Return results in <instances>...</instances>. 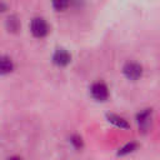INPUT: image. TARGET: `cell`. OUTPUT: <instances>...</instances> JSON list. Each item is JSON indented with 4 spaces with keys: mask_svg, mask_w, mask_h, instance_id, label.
I'll return each instance as SVG.
<instances>
[{
    "mask_svg": "<svg viewBox=\"0 0 160 160\" xmlns=\"http://www.w3.org/2000/svg\"><path fill=\"white\" fill-rule=\"evenodd\" d=\"M90 95L94 100L102 102V101H106L109 98V89L105 82L96 81L90 86Z\"/></svg>",
    "mask_w": 160,
    "mask_h": 160,
    "instance_id": "2",
    "label": "cell"
},
{
    "mask_svg": "<svg viewBox=\"0 0 160 160\" xmlns=\"http://www.w3.org/2000/svg\"><path fill=\"white\" fill-rule=\"evenodd\" d=\"M14 70V62L9 56H0V75L10 74Z\"/></svg>",
    "mask_w": 160,
    "mask_h": 160,
    "instance_id": "6",
    "label": "cell"
},
{
    "mask_svg": "<svg viewBox=\"0 0 160 160\" xmlns=\"http://www.w3.org/2000/svg\"><path fill=\"white\" fill-rule=\"evenodd\" d=\"M8 160H22L20 156H10Z\"/></svg>",
    "mask_w": 160,
    "mask_h": 160,
    "instance_id": "13",
    "label": "cell"
},
{
    "mask_svg": "<svg viewBox=\"0 0 160 160\" xmlns=\"http://www.w3.org/2000/svg\"><path fill=\"white\" fill-rule=\"evenodd\" d=\"M138 149V144L136 142H128L126 145H124L122 148H120L119 149V155H128V154H131V152H134L135 150Z\"/></svg>",
    "mask_w": 160,
    "mask_h": 160,
    "instance_id": "9",
    "label": "cell"
},
{
    "mask_svg": "<svg viewBox=\"0 0 160 160\" xmlns=\"http://www.w3.org/2000/svg\"><path fill=\"white\" fill-rule=\"evenodd\" d=\"M5 10H6V4H5V2H2V1L0 0V14H1V12H4Z\"/></svg>",
    "mask_w": 160,
    "mask_h": 160,
    "instance_id": "12",
    "label": "cell"
},
{
    "mask_svg": "<svg viewBox=\"0 0 160 160\" xmlns=\"http://www.w3.org/2000/svg\"><path fill=\"white\" fill-rule=\"evenodd\" d=\"M122 74L128 80L131 81H136L141 78L142 75V68L140 64L134 62V61H129L122 66Z\"/></svg>",
    "mask_w": 160,
    "mask_h": 160,
    "instance_id": "3",
    "label": "cell"
},
{
    "mask_svg": "<svg viewBox=\"0 0 160 160\" xmlns=\"http://www.w3.org/2000/svg\"><path fill=\"white\" fill-rule=\"evenodd\" d=\"M152 119V110L151 109H144L136 114V122L141 131H146L150 128Z\"/></svg>",
    "mask_w": 160,
    "mask_h": 160,
    "instance_id": "4",
    "label": "cell"
},
{
    "mask_svg": "<svg viewBox=\"0 0 160 160\" xmlns=\"http://www.w3.org/2000/svg\"><path fill=\"white\" fill-rule=\"evenodd\" d=\"M19 28H20V21L18 20V18H16L15 15L9 16V18L6 19V29H8L9 31L16 32V31L19 30Z\"/></svg>",
    "mask_w": 160,
    "mask_h": 160,
    "instance_id": "8",
    "label": "cell"
},
{
    "mask_svg": "<svg viewBox=\"0 0 160 160\" xmlns=\"http://www.w3.org/2000/svg\"><path fill=\"white\" fill-rule=\"evenodd\" d=\"M51 4L56 11H64L69 6L70 0H51Z\"/></svg>",
    "mask_w": 160,
    "mask_h": 160,
    "instance_id": "10",
    "label": "cell"
},
{
    "mask_svg": "<svg viewBox=\"0 0 160 160\" xmlns=\"http://www.w3.org/2000/svg\"><path fill=\"white\" fill-rule=\"evenodd\" d=\"M30 31L35 38H45L49 32V25L42 18H34L30 22Z\"/></svg>",
    "mask_w": 160,
    "mask_h": 160,
    "instance_id": "1",
    "label": "cell"
},
{
    "mask_svg": "<svg viewBox=\"0 0 160 160\" xmlns=\"http://www.w3.org/2000/svg\"><path fill=\"white\" fill-rule=\"evenodd\" d=\"M71 61V55L70 52L66 50V49H62V48H59L54 51L52 54V62L56 65V66H66L69 65Z\"/></svg>",
    "mask_w": 160,
    "mask_h": 160,
    "instance_id": "5",
    "label": "cell"
},
{
    "mask_svg": "<svg viewBox=\"0 0 160 160\" xmlns=\"http://www.w3.org/2000/svg\"><path fill=\"white\" fill-rule=\"evenodd\" d=\"M106 118H108L109 122H111V124L115 125L116 128H120V129H128V128H129L128 121H126L124 118L119 116V115H115V114H108Z\"/></svg>",
    "mask_w": 160,
    "mask_h": 160,
    "instance_id": "7",
    "label": "cell"
},
{
    "mask_svg": "<svg viewBox=\"0 0 160 160\" xmlns=\"http://www.w3.org/2000/svg\"><path fill=\"white\" fill-rule=\"evenodd\" d=\"M69 141H70V144H71L75 149H81L82 145H84V144H82V139H81L79 135H72Z\"/></svg>",
    "mask_w": 160,
    "mask_h": 160,
    "instance_id": "11",
    "label": "cell"
}]
</instances>
